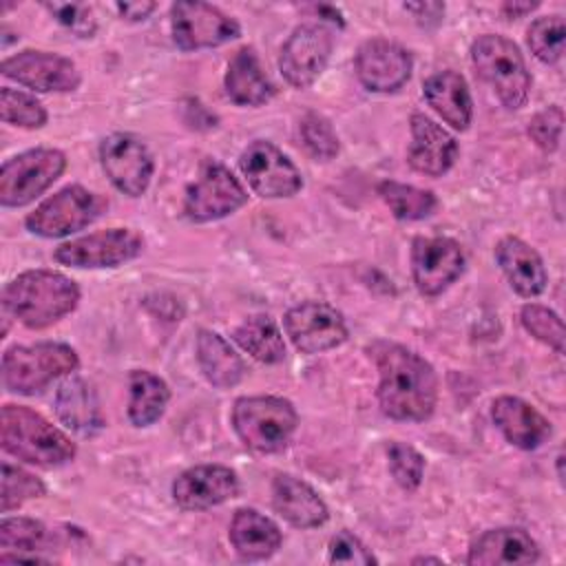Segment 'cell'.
I'll return each instance as SVG.
<instances>
[{
	"label": "cell",
	"instance_id": "obj_30",
	"mask_svg": "<svg viewBox=\"0 0 566 566\" xmlns=\"http://www.w3.org/2000/svg\"><path fill=\"white\" fill-rule=\"evenodd\" d=\"M128 420L135 427H150L164 416L170 400V389L164 378L146 369H135L128 376Z\"/></svg>",
	"mask_w": 566,
	"mask_h": 566
},
{
	"label": "cell",
	"instance_id": "obj_23",
	"mask_svg": "<svg viewBox=\"0 0 566 566\" xmlns=\"http://www.w3.org/2000/svg\"><path fill=\"white\" fill-rule=\"evenodd\" d=\"M539 557L537 542L517 526L484 531L469 548L467 562L471 566L497 564H533Z\"/></svg>",
	"mask_w": 566,
	"mask_h": 566
},
{
	"label": "cell",
	"instance_id": "obj_17",
	"mask_svg": "<svg viewBox=\"0 0 566 566\" xmlns=\"http://www.w3.org/2000/svg\"><path fill=\"white\" fill-rule=\"evenodd\" d=\"M464 270V252L449 237H416L411 243V274L420 294H442Z\"/></svg>",
	"mask_w": 566,
	"mask_h": 566
},
{
	"label": "cell",
	"instance_id": "obj_43",
	"mask_svg": "<svg viewBox=\"0 0 566 566\" xmlns=\"http://www.w3.org/2000/svg\"><path fill=\"white\" fill-rule=\"evenodd\" d=\"M405 9L411 11L413 18H418V22L424 24V27L438 24L444 15V4L442 2H409V4H405Z\"/></svg>",
	"mask_w": 566,
	"mask_h": 566
},
{
	"label": "cell",
	"instance_id": "obj_28",
	"mask_svg": "<svg viewBox=\"0 0 566 566\" xmlns=\"http://www.w3.org/2000/svg\"><path fill=\"white\" fill-rule=\"evenodd\" d=\"M226 93L239 106H261L272 99L274 84L263 73L254 49H239L226 71Z\"/></svg>",
	"mask_w": 566,
	"mask_h": 566
},
{
	"label": "cell",
	"instance_id": "obj_13",
	"mask_svg": "<svg viewBox=\"0 0 566 566\" xmlns=\"http://www.w3.org/2000/svg\"><path fill=\"white\" fill-rule=\"evenodd\" d=\"M99 161L111 184L128 195L139 197L150 186L155 170L148 146L133 133H113L99 144Z\"/></svg>",
	"mask_w": 566,
	"mask_h": 566
},
{
	"label": "cell",
	"instance_id": "obj_24",
	"mask_svg": "<svg viewBox=\"0 0 566 566\" xmlns=\"http://www.w3.org/2000/svg\"><path fill=\"white\" fill-rule=\"evenodd\" d=\"M495 259L504 276L509 279L511 287L520 296L531 298L546 290L548 274H546L544 261L537 254V250L531 248L520 237H513V234L502 237L495 245Z\"/></svg>",
	"mask_w": 566,
	"mask_h": 566
},
{
	"label": "cell",
	"instance_id": "obj_3",
	"mask_svg": "<svg viewBox=\"0 0 566 566\" xmlns=\"http://www.w3.org/2000/svg\"><path fill=\"white\" fill-rule=\"evenodd\" d=\"M0 442L9 455L42 469L66 464L77 451L75 442L64 431L24 405L2 407Z\"/></svg>",
	"mask_w": 566,
	"mask_h": 566
},
{
	"label": "cell",
	"instance_id": "obj_26",
	"mask_svg": "<svg viewBox=\"0 0 566 566\" xmlns=\"http://www.w3.org/2000/svg\"><path fill=\"white\" fill-rule=\"evenodd\" d=\"M427 104L455 130H467L473 117V104L464 77L455 71H440L424 80Z\"/></svg>",
	"mask_w": 566,
	"mask_h": 566
},
{
	"label": "cell",
	"instance_id": "obj_21",
	"mask_svg": "<svg viewBox=\"0 0 566 566\" xmlns=\"http://www.w3.org/2000/svg\"><path fill=\"white\" fill-rule=\"evenodd\" d=\"M491 416L502 436L517 449H537L551 436V422L533 405L517 396L495 398Z\"/></svg>",
	"mask_w": 566,
	"mask_h": 566
},
{
	"label": "cell",
	"instance_id": "obj_9",
	"mask_svg": "<svg viewBox=\"0 0 566 566\" xmlns=\"http://www.w3.org/2000/svg\"><path fill=\"white\" fill-rule=\"evenodd\" d=\"M248 203L241 181L217 159L201 164L199 177L188 186L184 197V214L192 223H208L237 212Z\"/></svg>",
	"mask_w": 566,
	"mask_h": 566
},
{
	"label": "cell",
	"instance_id": "obj_20",
	"mask_svg": "<svg viewBox=\"0 0 566 566\" xmlns=\"http://www.w3.org/2000/svg\"><path fill=\"white\" fill-rule=\"evenodd\" d=\"M411 144L407 153V161L413 170L440 177L444 175L458 159V142L449 135L440 124H436L424 113L411 115Z\"/></svg>",
	"mask_w": 566,
	"mask_h": 566
},
{
	"label": "cell",
	"instance_id": "obj_1",
	"mask_svg": "<svg viewBox=\"0 0 566 566\" xmlns=\"http://www.w3.org/2000/svg\"><path fill=\"white\" fill-rule=\"evenodd\" d=\"M378 405L391 420H427L438 402V376L416 352L398 343H376Z\"/></svg>",
	"mask_w": 566,
	"mask_h": 566
},
{
	"label": "cell",
	"instance_id": "obj_4",
	"mask_svg": "<svg viewBox=\"0 0 566 566\" xmlns=\"http://www.w3.org/2000/svg\"><path fill=\"white\" fill-rule=\"evenodd\" d=\"M298 424L296 409L281 396H243L232 407L239 440L256 453L283 451Z\"/></svg>",
	"mask_w": 566,
	"mask_h": 566
},
{
	"label": "cell",
	"instance_id": "obj_16",
	"mask_svg": "<svg viewBox=\"0 0 566 566\" xmlns=\"http://www.w3.org/2000/svg\"><path fill=\"white\" fill-rule=\"evenodd\" d=\"M0 71L4 77L33 88L38 93H69L82 82V75L73 60L51 53L27 49L2 60Z\"/></svg>",
	"mask_w": 566,
	"mask_h": 566
},
{
	"label": "cell",
	"instance_id": "obj_40",
	"mask_svg": "<svg viewBox=\"0 0 566 566\" xmlns=\"http://www.w3.org/2000/svg\"><path fill=\"white\" fill-rule=\"evenodd\" d=\"M562 126H564V111L553 104L546 106L544 111L535 113L528 122V137L546 153H553L559 146L562 137Z\"/></svg>",
	"mask_w": 566,
	"mask_h": 566
},
{
	"label": "cell",
	"instance_id": "obj_6",
	"mask_svg": "<svg viewBox=\"0 0 566 566\" xmlns=\"http://www.w3.org/2000/svg\"><path fill=\"white\" fill-rule=\"evenodd\" d=\"M471 60L480 77L495 91L509 111L526 104L531 75L517 44L504 35L484 33L471 44Z\"/></svg>",
	"mask_w": 566,
	"mask_h": 566
},
{
	"label": "cell",
	"instance_id": "obj_35",
	"mask_svg": "<svg viewBox=\"0 0 566 566\" xmlns=\"http://www.w3.org/2000/svg\"><path fill=\"white\" fill-rule=\"evenodd\" d=\"M528 46L544 64H555L564 53V18L559 13L537 18L526 31Z\"/></svg>",
	"mask_w": 566,
	"mask_h": 566
},
{
	"label": "cell",
	"instance_id": "obj_34",
	"mask_svg": "<svg viewBox=\"0 0 566 566\" xmlns=\"http://www.w3.org/2000/svg\"><path fill=\"white\" fill-rule=\"evenodd\" d=\"M46 493V486L40 478L33 473L13 467L9 462L2 464V489H0V511L9 513L13 509H20L27 500L42 497Z\"/></svg>",
	"mask_w": 566,
	"mask_h": 566
},
{
	"label": "cell",
	"instance_id": "obj_31",
	"mask_svg": "<svg viewBox=\"0 0 566 566\" xmlns=\"http://www.w3.org/2000/svg\"><path fill=\"white\" fill-rule=\"evenodd\" d=\"M234 340L252 358L265 365L281 363L285 358V343L279 325L268 314H254L234 329Z\"/></svg>",
	"mask_w": 566,
	"mask_h": 566
},
{
	"label": "cell",
	"instance_id": "obj_10",
	"mask_svg": "<svg viewBox=\"0 0 566 566\" xmlns=\"http://www.w3.org/2000/svg\"><path fill=\"white\" fill-rule=\"evenodd\" d=\"M144 250V237L130 228H108L71 239L55 248L53 259L69 268H117Z\"/></svg>",
	"mask_w": 566,
	"mask_h": 566
},
{
	"label": "cell",
	"instance_id": "obj_2",
	"mask_svg": "<svg viewBox=\"0 0 566 566\" xmlns=\"http://www.w3.org/2000/svg\"><path fill=\"white\" fill-rule=\"evenodd\" d=\"M80 303V287L55 270H27L7 283L2 307L29 329H44L71 314Z\"/></svg>",
	"mask_w": 566,
	"mask_h": 566
},
{
	"label": "cell",
	"instance_id": "obj_19",
	"mask_svg": "<svg viewBox=\"0 0 566 566\" xmlns=\"http://www.w3.org/2000/svg\"><path fill=\"white\" fill-rule=\"evenodd\" d=\"M239 493V478L223 464L190 467L172 482V500L184 511H203L232 500Z\"/></svg>",
	"mask_w": 566,
	"mask_h": 566
},
{
	"label": "cell",
	"instance_id": "obj_42",
	"mask_svg": "<svg viewBox=\"0 0 566 566\" xmlns=\"http://www.w3.org/2000/svg\"><path fill=\"white\" fill-rule=\"evenodd\" d=\"M329 555L327 559L332 564H360V566H369L376 564V557L371 555V551L349 531H338L332 539H329Z\"/></svg>",
	"mask_w": 566,
	"mask_h": 566
},
{
	"label": "cell",
	"instance_id": "obj_33",
	"mask_svg": "<svg viewBox=\"0 0 566 566\" xmlns=\"http://www.w3.org/2000/svg\"><path fill=\"white\" fill-rule=\"evenodd\" d=\"M0 117L4 124L20 128H42L49 119L46 108L29 93L2 86L0 88Z\"/></svg>",
	"mask_w": 566,
	"mask_h": 566
},
{
	"label": "cell",
	"instance_id": "obj_25",
	"mask_svg": "<svg viewBox=\"0 0 566 566\" xmlns=\"http://www.w3.org/2000/svg\"><path fill=\"white\" fill-rule=\"evenodd\" d=\"M228 537L237 555L245 562H259V559L272 557L283 542L281 528L256 509L234 511Z\"/></svg>",
	"mask_w": 566,
	"mask_h": 566
},
{
	"label": "cell",
	"instance_id": "obj_44",
	"mask_svg": "<svg viewBox=\"0 0 566 566\" xmlns=\"http://www.w3.org/2000/svg\"><path fill=\"white\" fill-rule=\"evenodd\" d=\"M115 9L122 13V18L130 22H139V20H146L157 9V4L155 2H117Z\"/></svg>",
	"mask_w": 566,
	"mask_h": 566
},
{
	"label": "cell",
	"instance_id": "obj_14",
	"mask_svg": "<svg viewBox=\"0 0 566 566\" xmlns=\"http://www.w3.org/2000/svg\"><path fill=\"white\" fill-rule=\"evenodd\" d=\"M285 334L301 354H321L347 340L343 314L323 301H303L285 312Z\"/></svg>",
	"mask_w": 566,
	"mask_h": 566
},
{
	"label": "cell",
	"instance_id": "obj_41",
	"mask_svg": "<svg viewBox=\"0 0 566 566\" xmlns=\"http://www.w3.org/2000/svg\"><path fill=\"white\" fill-rule=\"evenodd\" d=\"M46 11H51V15L66 27L71 33H75L77 38H91L97 29V22L93 18L91 7L86 4H77V2H49L44 4Z\"/></svg>",
	"mask_w": 566,
	"mask_h": 566
},
{
	"label": "cell",
	"instance_id": "obj_32",
	"mask_svg": "<svg viewBox=\"0 0 566 566\" xmlns=\"http://www.w3.org/2000/svg\"><path fill=\"white\" fill-rule=\"evenodd\" d=\"M378 195L389 206L394 217L400 221L424 219L438 208V199L431 190H422L400 181L378 184Z\"/></svg>",
	"mask_w": 566,
	"mask_h": 566
},
{
	"label": "cell",
	"instance_id": "obj_18",
	"mask_svg": "<svg viewBox=\"0 0 566 566\" xmlns=\"http://www.w3.org/2000/svg\"><path fill=\"white\" fill-rule=\"evenodd\" d=\"M354 66L365 88L374 93H394L409 80L413 60L405 46L374 38L360 44Z\"/></svg>",
	"mask_w": 566,
	"mask_h": 566
},
{
	"label": "cell",
	"instance_id": "obj_11",
	"mask_svg": "<svg viewBox=\"0 0 566 566\" xmlns=\"http://www.w3.org/2000/svg\"><path fill=\"white\" fill-rule=\"evenodd\" d=\"M172 40L181 51L212 49L239 38L241 27L234 18L208 2L179 0L170 7Z\"/></svg>",
	"mask_w": 566,
	"mask_h": 566
},
{
	"label": "cell",
	"instance_id": "obj_5",
	"mask_svg": "<svg viewBox=\"0 0 566 566\" xmlns=\"http://www.w3.org/2000/svg\"><path fill=\"white\" fill-rule=\"evenodd\" d=\"M80 367L77 352L66 343L13 345L2 354V382L11 394L33 396L60 376Z\"/></svg>",
	"mask_w": 566,
	"mask_h": 566
},
{
	"label": "cell",
	"instance_id": "obj_38",
	"mask_svg": "<svg viewBox=\"0 0 566 566\" xmlns=\"http://www.w3.org/2000/svg\"><path fill=\"white\" fill-rule=\"evenodd\" d=\"M298 133H301V139H303V146L307 148V153L314 157V159H321V161H329L338 155V135L334 130V126L329 124V119H325L323 115L318 113H307L303 119H301V126H298Z\"/></svg>",
	"mask_w": 566,
	"mask_h": 566
},
{
	"label": "cell",
	"instance_id": "obj_22",
	"mask_svg": "<svg viewBox=\"0 0 566 566\" xmlns=\"http://www.w3.org/2000/svg\"><path fill=\"white\" fill-rule=\"evenodd\" d=\"M272 506L294 528H318L329 517L323 497L307 482L287 473L272 482Z\"/></svg>",
	"mask_w": 566,
	"mask_h": 566
},
{
	"label": "cell",
	"instance_id": "obj_8",
	"mask_svg": "<svg viewBox=\"0 0 566 566\" xmlns=\"http://www.w3.org/2000/svg\"><path fill=\"white\" fill-rule=\"evenodd\" d=\"M106 208V201L86 190L84 186H66L44 199L27 219L24 226L29 232L44 237V239H60L71 232H77L93 223L102 210Z\"/></svg>",
	"mask_w": 566,
	"mask_h": 566
},
{
	"label": "cell",
	"instance_id": "obj_45",
	"mask_svg": "<svg viewBox=\"0 0 566 566\" xmlns=\"http://www.w3.org/2000/svg\"><path fill=\"white\" fill-rule=\"evenodd\" d=\"M535 7H537V2H504V4H502V11H504L509 18H520V15L531 13Z\"/></svg>",
	"mask_w": 566,
	"mask_h": 566
},
{
	"label": "cell",
	"instance_id": "obj_47",
	"mask_svg": "<svg viewBox=\"0 0 566 566\" xmlns=\"http://www.w3.org/2000/svg\"><path fill=\"white\" fill-rule=\"evenodd\" d=\"M562 464H564V453H557V475H559V480H564V471H562Z\"/></svg>",
	"mask_w": 566,
	"mask_h": 566
},
{
	"label": "cell",
	"instance_id": "obj_46",
	"mask_svg": "<svg viewBox=\"0 0 566 566\" xmlns=\"http://www.w3.org/2000/svg\"><path fill=\"white\" fill-rule=\"evenodd\" d=\"M422 562H433V564H442L440 557H416L413 564H422Z\"/></svg>",
	"mask_w": 566,
	"mask_h": 566
},
{
	"label": "cell",
	"instance_id": "obj_12",
	"mask_svg": "<svg viewBox=\"0 0 566 566\" xmlns=\"http://www.w3.org/2000/svg\"><path fill=\"white\" fill-rule=\"evenodd\" d=\"M248 186L263 199L292 197L303 188V177L292 159L272 142L256 139L239 157Z\"/></svg>",
	"mask_w": 566,
	"mask_h": 566
},
{
	"label": "cell",
	"instance_id": "obj_39",
	"mask_svg": "<svg viewBox=\"0 0 566 566\" xmlns=\"http://www.w3.org/2000/svg\"><path fill=\"white\" fill-rule=\"evenodd\" d=\"M387 458H389V471L396 484L405 491H416L422 482L424 458L411 444L398 442V440L387 444Z\"/></svg>",
	"mask_w": 566,
	"mask_h": 566
},
{
	"label": "cell",
	"instance_id": "obj_15",
	"mask_svg": "<svg viewBox=\"0 0 566 566\" xmlns=\"http://www.w3.org/2000/svg\"><path fill=\"white\" fill-rule=\"evenodd\" d=\"M334 49V35L323 24H301L281 46L279 69L287 84L307 88L327 66Z\"/></svg>",
	"mask_w": 566,
	"mask_h": 566
},
{
	"label": "cell",
	"instance_id": "obj_7",
	"mask_svg": "<svg viewBox=\"0 0 566 566\" xmlns=\"http://www.w3.org/2000/svg\"><path fill=\"white\" fill-rule=\"evenodd\" d=\"M66 168V157L57 148H31L0 168V203L4 208H22L35 201Z\"/></svg>",
	"mask_w": 566,
	"mask_h": 566
},
{
	"label": "cell",
	"instance_id": "obj_27",
	"mask_svg": "<svg viewBox=\"0 0 566 566\" xmlns=\"http://www.w3.org/2000/svg\"><path fill=\"white\" fill-rule=\"evenodd\" d=\"M55 413L73 431L93 436L104 427L97 396L93 387L77 376H66L55 391Z\"/></svg>",
	"mask_w": 566,
	"mask_h": 566
},
{
	"label": "cell",
	"instance_id": "obj_36",
	"mask_svg": "<svg viewBox=\"0 0 566 566\" xmlns=\"http://www.w3.org/2000/svg\"><path fill=\"white\" fill-rule=\"evenodd\" d=\"M520 321L533 338L548 345L555 354H564V323L557 312L539 303H526L520 312Z\"/></svg>",
	"mask_w": 566,
	"mask_h": 566
},
{
	"label": "cell",
	"instance_id": "obj_29",
	"mask_svg": "<svg viewBox=\"0 0 566 566\" xmlns=\"http://www.w3.org/2000/svg\"><path fill=\"white\" fill-rule=\"evenodd\" d=\"M197 363L206 380L219 389H230L241 382L245 365L230 343L217 332L201 329L197 334Z\"/></svg>",
	"mask_w": 566,
	"mask_h": 566
},
{
	"label": "cell",
	"instance_id": "obj_37",
	"mask_svg": "<svg viewBox=\"0 0 566 566\" xmlns=\"http://www.w3.org/2000/svg\"><path fill=\"white\" fill-rule=\"evenodd\" d=\"M46 526L33 517H4L0 522V546L4 551H40L46 544Z\"/></svg>",
	"mask_w": 566,
	"mask_h": 566
}]
</instances>
